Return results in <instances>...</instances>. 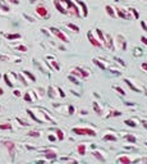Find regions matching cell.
Masks as SVG:
<instances>
[{
	"instance_id": "obj_44",
	"label": "cell",
	"mask_w": 147,
	"mask_h": 164,
	"mask_svg": "<svg viewBox=\"0 0 147 164\" xmlns=\"http://www.w3.org/2000/svg\"><path fill=\"white\" fill-rule=\"evenodd\" d=\"M124 147H126V149H128V150H137V146H134L133 144H130V146H124Z\"/></svg>"
},
{
	"instance_id": "obj_48",
	"label": "cell",
	"mask_w": 147,
	"mask_h": 164,
	"mask_svg": "<svg viewBox=\"0 0 147 164\" xmlns=\"http://www.w3.org/2000/svg\"><path fill=\"white\" fill-rule=\"evenodd\" d=\"M58 91H59V96H60V97H65V94H64V91L62 89L58 87Z\"/></svg>"
},
{
	"instance_id": "obj_42",
	"label": "cell",
	"mask_w": 147,
	"mask_h": 164,
	"mask_svg": "<svg viewBox=\"0 0 147 164\" xmlns=\"http://www.w3.org/2000/svg\"><path fill=\"white\" fill-rule=\"evenodd\" d=\"M73 113H74V106H73V105H69V106H68V114H69V116H72Z\"/></svg>"
},
{
	"instance_id": "obj_43",
	"label": "cell",
	"mask_w": 147,
	"mask_h": 164,
	"mask_svg": "<svg viewBox=\"0 0 147 164\" xmlns=\"http://www.w3.org/2000/svg\"><path fill=\"white\" fill-rule=\"evenodd\" d=\"M17 120H18V122L22 124V126H28L29 123L28 122H26V120H23V119H21V118H17Z\"/></svg>"
},
{
	"instance_id": "obj_22",
	"label": "cell",
	"mask_w": 147,
	"mask_h": 164,
	"mask_svg": "<svg viewBox=\"0 0 147 164\" xmlns=\"http://www.w3.org/2000/svg\"><path fill=\"white\" fill-rule=\"evenodd\" d=\"M105 12H106V14L107 16H110L111 18H115L116 17V14H115V8H113L111 5H105Z\"/></svg>"
},
{
	"instance_id": "obj_5",
	"label": "cell",
	"mask_w": 147,
	"mask_h": 164,
	"mask_svg": "<svg viewBox=\"0 0 147 164\" xmlns=\"http://www.w3.org/2000/svg\"><path fill=\"white\" fill-rule=\"evenodd\" d=\"M35 13L37 14V16L42 19H47L50 17V12L47 9V6L43 4V3H40L37 6H36V9H35Z\"/></svg>"
},
{
	"instance_id": "obj_58",
	"label": "cell",
	"mask_w": 147,
	"mask_h": 164,
	"mask_svg": "<svg viewBox=\"0 0 147 164\" xmlns=\"http://www.w3.org/2000/svg\"><path fill=\"white\" fill-rule=\"evenodd\" d=\"M145 145H146V146H147V141H146V142H145Z\"/></svg>"
},
{
	"instance_id": "obj_23",
	"label": "cell",
	"mask_w": 147,
	"mask_h": 164,
	"mask_svg": "<svg viewBox=\"0 0 147 164\" xmlns=\"http://www.w3.org/2000/svg\"><path fill=\"white\" fill-rule=\"evenodd\" d=\"M102 141H111V142H115V141H118V137L115 136L114 133H106V135H104V137H102Z\"/></svg>"
},
{
	"instance_id": "obj_59",
	"label": "cell",
	"mask_w": 147,
	"mask_h": 164,
	"mask_svg": "<svg viewBox=\"0 0 147 164\" xmlns=\"http://www.w3.org/2000/svg\"><path fill=\"white\" fill-rule=\"evenodd\" d=\"M114 2H119V0H114Z\"/></svg>"
},
{
	"instance_id": "obj_39",
	"label": "cell",
	"mask_w": 147,
	"mask_h": 164,
	"mask_svg": "<svg viewBox=\"0 0 147 164\" xmlns=\"http://www.w3.org/2000/svg\"><path fill=\"white\" fill-rule=\"evenodd\" d=\"M16 50L22 51V53H26V51H27V46H24V45H18V46H16Z\"/></svg>"
},
{
	"instance_id": "obj_21",
	"label": "cell",
	"mask_w": 147,
	"mask_h": 164,
	"mask_svg": "<svg viewBox=\"0 0 147 164\" xmlns=\"http://www.w3.org/2000/svg\"><path fill=\"white\" fill-rule=\"evenodd\" d=\"M46 59H51V62H50V66L51 67H53L54 69H56V71H60V64H59V62L58 60H55L54 58H53V56H51V55H49V56H46Z\"/></svg>"
},
{
	"instance_id": "obj_9",
	"label": "cell",
	"mask_w": 147,
	"mask_h": 164,
	"mask_svg": "<svg viewBox=\"0 0 147 164\" xmlns=\"http://www.w3.org/2000/svg\"><path fill=\"white\" fill-rule=\"evenodd\" d=\"M104 48L105 49H109V50H113V49H114V37L111 36V35H109V33L105 35Z\"/></svg>"
},
{
	"instance_id": "obj_15",
	"label": "cell",
	"mask_w": 147,
	"mask_h": 164,
	"mask_svg": "<svg viewBox=\"0 0 147 164\" xmlns=\"http://www.w3.org/2000/svg\"><path fill=\"white\" fill-rule=\"evenodd\" d=\"M4 146L9 150L12 158H14V150H16V144H14L13 141H5V142H4Z\"/></svg>"
},
{
	"instance_id": "obj_40",
	"label": "cell",
	"mask_w": 147,
	"mask_h": 164,
	"mask_svg": "<svg viewBox=\"0 0 147 164\" xmlns=\"http://www.w3.org/2000/svg\"><path fill=\"white\" fill-rule=\"evenodd\" d=\"M13 95L16 96V97H21V96H22V91H21L19 89H14V90H13Z\"/></svg>"
},
{
	"instance_id": "obj_29",
	"label": "cell",
	"mask_w": 147,
	"mask_h": 164,
	"mask_svg": "<svg viewBox=\"0 0 147 164\" xmlns=\"http://www.w3.org/2000/svg\"><path fill=\"white\" fill-rule=\"evenodd\" d=\"M128 10H129V13H130V16H133L132 18H134V19H138V18H139V13H138V10H137L136 8H133V6H129Z\"/></svg>"
},
{
	"instance_id": "obj_41",
	"label": "cell",
	"mask_w": 147,
	"mask_h": 164,
	"mask_svg": "<svg viewBox=\"0 0 147 164\" xmlns=\"http://www.w3.org/2000/svg\"><path fill=\"white\" fill-rule=\"evenodd\" d=\"M0 9H2L3 12H9L10 10V8L8 5H2V4H0Z\"/></svg>"
},
{
	"instance_id": "obj_7",
	"label": "cell",
	"mask_w": 147,
	"mask_h": 164,
	"mask_svg": "<svg viewBox=\"0 0 147 164\" xmlns=\"http://www.w3.org/2000/svg\"><path fill=\"white\" fill-rule=\"evenodd\" d=\"M50 31H51V33H53L54 36H56L60 41H63V42H68V37L63 33V31L58 30V28H55V27H51V28H50Z\"/></svg>"
},
{
	"instance_id": "obj_10",
	"label": "cell",
	"mask_w": 147,
	"mask_h": 164,
	"mask_svg": "<svg viewBox=\"0 0 147 164\" xmlns=\"http://www.w3.org/2000/svg\"><path fill=\"white\" fill-rule=\"evenodd\" d=\"M23 99L27 103H35L39 97H37V95H36V91H27L23 95Z\"/></svg>"
},
{
	"instance_id": "obj_52",
	"label": "cell",
	"mask_w": 147,
	"mask_h": 164,
	"mask_svg": "<svg viewBox=\"0 0 147 164\" xmlns=\"http://www.w3.org/2000/svg\"><path fill=\"white\" fill-rule=\"evenodd\" d=\"M5 2H9L12 4H19V0H5Z\"/></svg>"
},
{
	"instance_id": "obj_53",
	"label": "cell",
	"mask_w": 147,
	"mask_h": 164,
	"mask_svg": "<svg viewBox=\"0 0 147 164\" xmlns=\"http://www.w3.org/2000/svg\"><path fill=\"white\" fill-rule=\"evenodd\" d=\"M24 17L29 21V22H35V18H32V17H29V16H27V14H24Z\"/></svg>"
},
{
	"instance_id": "obj_55",
	"label": "cell",
	"mask_w": 147,
	"mask_h": 164,
	"mask_svg": "<svg viewBox=\"0 0 147 164\" xmlns=\"http://www.w3.org/2000/svg\"><path fill=\"white\" fill-rule=\"evenodd\" d=\"M88 112L87 110H81V116H87Z\"/></svg>"
},
{
	"instance_id": "obj_17",
	"label": "cell",
	"mask_w": 147,
	"mask_h": 164,
	"mask_svg": "<svg viewBox=\"0 0 147 164\" xmlns=\"http://www.w3.org/2000/svg\"><path fill=\"white\" fill-rule=\"evenodd\" d=\"M47 95H49L51 99H56V97H59V91H58V87L49 86V89H47Z\"/></svg>"
},
{
	"instance_id": "obj_30",
	"label": "cell",
	"mask_w": 147,
	"mask_h": 164,
	"mask_svg": "<svg viewBox=\"0 0 147 164\" xmlns=\"http://www.w3.org/2000/svg\"><path fill=\"white\" fill-rule=\"evenodd\" d=\"M0 130L2 131H12L13 126H12V123H2L0 124Z\"/></svg>"
},
{
	"instance_id": "obj_11",
	"label": "cell",
	"mask_w": 147,
	"mask_h": 164,
	"mask_svg": "<svg viewBox=\"0 0 147 164\" xmlns=\"http://www.w3.org/2000/svg\"><path fill=\"white\" fill-rule=\"evenodd\" d=\"M87 37H88V41L91 42V45L92 46H95V48H102V45H101V42L95 37V35L91 32V31H88L87 32Z\"/></svg>"
},
{
	"instance_id": "obj_13",
	"label": "cell",
	"mask_w": 147,
	"mask_h": 164,
	"mask_svg": "<svg viewBox=\"0 0 147 164\" xmlns=\"http://www.w3.org/2000/svg\"><path fill=\"white\" fill-rule=\"evenodd\" d=\"M43 155H45V158H46V159H49V160H54V159H56L58 153H56V150H54V149H47V150L43 151Z\"/></svg>"
},
{
	"instance_id": "obj_60",
	"label": "cell",
	"mask_w": 147,
	"mask_h": 164,
	"mask_svg": "<svg viewBox=\"0 0 147 164\" xmlns=\"http://www.w3.org/2000/svg\"><path fill=\"white\" fill-rule=\"evenodd\" d=\"M146 23H147V19H146Z\"/></svg>"
},
{
	"instance_id": "obj_37",
	"label": "cell",
	"mask_w": 147,
	"mask_h": 164,
	"mask_svg": "<svg viewBox=\"0 0 147 164\" xmlns=\"http://www.w3.org/2000/svg\"><path fill=\"white\" fill-rule=\"evenodd\" d=\"M143 54V50L142 49H139V48H134V53H133V55L134 56H141Z\"/></svg>"
},
{
	"instance_id": "obj_18",
	"label": "cell",
	"mask_w": 147,
	"mask_h": 164,
	"mask_svg": "<svg viewBox=\"0 0 147 164\" xmlns=\"http://www.w3.org/2000/svg\"><path fill=\"white\" fill-rule=\"evenodd\" d=\"M54 6H55V8H56L59 12H60L62 14H68V10L64 8V5L62 4L60 0H54Z\"/></svg>"
},
{
	"instance_id": "obj_34",
	"label": "cell",
	"mask_w": 147,
	"mask_h": 164,
	"mask_svg": "<svg viewBox=\"0 0 147 164\" xmlns=\"http://www.w3.org/2000/svg\"><path fill=\"white\" fill-rule=\"evenodd\" d=\"M120 116H122V113L119 110H111V112H109V114H107L109 118H111V117H120Z\"/></svg>"
},
{
	"instance_id": "obj_47",
	"label": "cell",
	"mask_w": 147,
	"mask_h": 164,
	"mask_svg": "<svg viewBox=\"0 0 147 164\" xmlns=\"http://www.w3.org/2000/svg\"><path fill=\"white\" fill-rule=\"evenodd\" d=\"M141 68H142V69L145 71V72L147 73V62H143V63L141 64Z\"/></svg>"
},
{
	"instance_id": "obj_49",
	"label": "cell",
	"mask_w": 147,
	"mask_h": 164,
	"mask_svg": "<svg viewBox=\"0 0 147 164\" xmlns=\"http://www.w3.org/2000/svg\"><path fill=\"white\" fill-rule=\"evenodd\" d=\"M141 26H142L143 30L147 32V23H146V21H142V22H141Z\"/></svg>"
},
{
	"instance_id": "obj_1",
	"label": "cell",
	"mask_w": 147,
	"mask_h": 164,
	"mask_svg": "<svg viewBox=\"0 0 147 164\" xmlns=\"http://www.w3.org/2000/svg\"><path fill=\"white\" fill-rule=\"evenodd\" d=\"M28 116L31 117L35 122L37 123H46V122H51V123H55V119L50 116L49 113H46L43 109H27Z\"/></svg>"
},
{
	"instance_id": "obj_4",
	"label": "cell",
	"mask_w": 147,
	"mask_h": 164,
	"mask_svg": "<svg viewBox=\"0 0 147 164\" xmlns=\"http://www.w3.org/2000/svg\"><path fill=\"white\" fill-rule=\"evenodd\" d=\"M70 74L77 77L78 80H86V78L90 77V72H88L87 69L82 68V67H76L70 71Z\"/></svg>"
},
{
	"instance_id": "obj_46",
	"label": "cell",
	"mask_w": 147,
	"mask_h": 164,
	"mask_svg": "<svg viewBox=\"0 0 147 164\" xmlns=\"http://www.w3.org/2000/svg\"><path fill=\"white\" fill-rule=\"evenodd\" d=\"M114 59H115V60H116L118 63H119V64H122V66H123V67H126V66H127V64H126V63H124V60H122V59H119V58H114Z\"/></svg>"
},
{
	"instance_id": "obj_57",
	"label": "cell",
	"mask_w": 147,
	"mask_h": 164,
	"mask_svg": "<svg viewBox=\"0 0 147 164\" xmlns=\"http://www.w3.org/2000/svg\"><path fill=\"white\" fill-rule=\"evenodd\" d=\"M35 2H36V0H29V3H32V4H33Z\"/></svg>"
},
{
	"instance_id": "obj_14",
	"label": "cell",
	"mask_w": 147,
	"mask_h": 164,
	"mask_svg": "<svg viewBox=\"0 0 147 164\" xmlns=\"http://www.w3.org/2000/svg\"><path fill=\"white\" fill-rule=\"evenodd\" d=\"M136 162V159H132L129 155H127V154H124V155H122V156H118L116 158V163H134Z\"/></svg>"
},
{
	"instance_id": "obj_35",
	"label": "cell",
	"mask_w": 147,
	"mask_h": 164,
	"mask_svg": "<svg viewBox=\"0 0 147 164\" xmlns=\"http://www.w3.org/2000/svg\"><path fill=\"white\" fill-rule=\"evenodd\" d=\"M36 95H37V97H39V99H42L43 96H45V90H43L42 87L37 89V90H36Z\"/></svg>"
},
{
	"instance_id": "obj_19",
	"label": "cell",
	"mask_w": 147,
	"mask_h": 164,
	"mask_svg": "<svg viewBox=\"0 0 147 164\" xmlns=\"http://www.w3.org/2000/svg\"><path fill=\"white\" fill-rule=\"evenodd\" d=\"M138 122H139V120H138V119H136V118H128V119L124 120V123H126V126L132 127V128L137 127V126H138Z\"/></svg>"
},
{
	"instance_id": "obj_28",
	"label": "cell",
	"mask_w": 147,
	"mask_h": 164,
	"mask_svg": "<svg viewBox=\"0 0 147 164\" xmlns=\"http://www.w3.org/2000/svg\"><path fill=\"white\" fill-rule=\"evenodd\" d=\"M124 139H126L128 142H130V144H136V141H137V137L134 136V135H129V133L124 135Z\"/></svg>"
},
{
	"instance_id": "obj_45",
	"label": "cell",
	"mask_w": 147,
	"mask_h": 164,
	"mask_svg": "<svg viewBox=\"0 0 147 164\" xmlns=\"http://www.w3.org/2000/svg\"><path fill=\"white\" fill-rule=\"evenodd\" d=\"M139 123H141V126H143L145 128H147V119H141Z\"/></svg>"
},
{
	"instance_id": "obj_56",
	"label": "cell",
	"mask_w": 147,
	"mask_h": 164,
	"mask_svg": "<svg viewBox=\"0 0 147 164\" xmlns=\"http://www.w3.org/2000/svg\"><path fill=\"white\" fill-rule=\"evenodd\" d=\"M4 95V90L2 89V87H0V96H3Z\"/></svg>"
},
{
	"instance_id": "obj_12",
	"label": "cell",
	"mask_w": 147,
	"mask_h": 164,
	"mask_svg": "<svg viewBox=\"0 0 147 164\" xmlns=\"http://www.w3.org/2000/svg\"><path fill=\"white\" fill-rule=\"evenodd\" d=\"M74 3L79 6V10H81V16L82 17H87L88 16V8H87V5L83 3V2H81V0H74Z\"/></svg>"
},
{
	"instance_id": "obj_51",
	"label": "cell",
	"mask_w": 147,
	"mask_h": 164,
	"mask_svg": "<svg viewBox=\"0 0 147 164\" xmlns=\"http://www.w3.org/2000/svg\"><path fill=\"white\" fill-rule=\"evenodd\" d=\"M49 140L53 142V141H55L56 140V136H54V135H49Z\"/></svg>"
},
{
	"instance_id": "obj_36",
	"label": "cell",
	"mask_w": 147,
	"mask_h": 164,
	"mask_svg": "<svg viewBox=\"0 0 147 164\" xmlns=\"http://www.w3.org/2000/svg\"><path fill=\"white\" fill-rule=\"evenodd\" d=\"M27 135H28L29 137H40L41 136V132L40 131H29Z\"/></svg>"
},
{
	"instance_id": "obj_50",
	"label": "cell",
	"mask_w": 147,
	"mask_h": 164,
	"mask_svg": "<svg viewBox=\"0 0 147 164\" xmlns=\"http://www.w3.org/2000/svg\"><path fill=\"white\" fill-rule=\"evenodd\" d=\"M141 41H142V44L147 46V36H142L141 37Z\"/></svg>"
},
{
	"instance_id": "obj_2",
	"label": "cell",
	"mask_w": 147,
	"mask_h": 164,
	"mask_svg": "<svg viewBox=\"0 0 147 164\" xmlns=\"http://www.w3.org/2000/svg\"><path fill=\"white\" fill-rule=\"evenodd\" d=\"M72 132L74 135H78V136H91V137H95L97 135L96 130L90 128V127H73Z\"/></svg>"
},
{
	"instance_id": "obj_54",
	"label": "cell",
	"mask_w": 147,
	"mask_h": 164,
	"mask_svg": "<svg viewBox=\"0 0 147 164\" xmlns=\"http://www.w3.org/2000/svg\"><path fill=\"white\" fill-rule=\"evenodd\" d=\"M124 104H126V105H130V106H134V103H130V101H124Z\"/></svg>"
},
{
	"instance_id": "obj_27",
	"label": "cell",
	"mask_w": 147,
	"mask_h": 164,
	"mask_svg": "<svg viewBox=\"0 0 147 164\" xmlns=\"http://www.w3.org/2000/svg\"><path fill=\"white\" fill-rule=\"evenodd\" d=\"M3 78H4V81H5V83L8 85L9 87H13L14 86V83H13V81L10 80V73H5L4 76H3Z\"/></svg>"
},
{
	"instance_id": "obj_16",
	"label": "cell",
	"mask_w": 147,
	"mask_h": 164,
	"mask_svg": "<svg viewBox=\"0 0 147 164\" xmlns=\"http://www.w3.org/2000/svg\"><path fill=\"white\" fill-rule=\"evenodd\" d=\"M87 147H88L87 142H81V144H78V146H77V153H78L79 155H82V156L86 155Z\"/></svg>"
},
{
	"instance_id": "obj_31",
	"label": "cell",
	"mask_w": 147,
	"mask_h": 164,
	"mask_svg": "<svg viewBox=\"0 0 147 164\" xmlns=\"http://www.w3.org/2000/svg\"><path fill=\"white\" fill-rule=\"evenodd\" d=\"M92 106H93V110L96 112V113L99 114V116H100V114H102V108L99 105V103H97V101H93V103H92Z\"/></svg>"
},
{
	"instance_id": "obj_26",
	"label": "cell",
	"mask_w": 147,
	"mask_h": 164,
	"mask_svg": "<svg viewBox=\"0 0 147 164\" xmlns=\"http://www.w3.org/2000/svg\"><path fill=\"white\" fill-rule=\"evenodd\" d=\"M55 133H56V139H58L59 141H63V140L65 139L64 131H63V130H60V128H56V130H55Z\"/></svg>"
},
{
	"instance_id": "obj_33",
	"label": "cell",
	"mask_w": 147,
	"mask_h": 164,
	"mask_svg": "<svg viewBox=\"0 0 147 164\" xmlns=\"http://www.w3.org/2000/svg\"><path fill=\"white\" fill-rule=\"evenodd\" d=\"M67 27L69 28V30H72L74 33H78L79 32V27L77 25H73V23H67Z\"/></svg>"
},
{
	"instance_id": "obj_61",
	"label": "cell",
	"mask_w": 147,
	"mask_h": 164,
	"mask_svg": "<svg viewBox=\"0 0 147 164\" xmlns=\"http://www.w3.org/2000/svg\"><path fill=\"white\" fill-rule=\"evenodd\" d=\"M0 77H2V74H0Z\"/></svg>"
},
{
	"instance_id": "obj_20",
	"label": "cell",
	"mask_w": 147,
	"mask_h": 164,
	"mask_svg": "<svg viewBox=\"0 0 147 164\" xmlns=\"http://www.w3.org/2000/svg\"><path fill=\"white\" fill-rule=\"evenodd\" d=\"M96 35H97V40L101 42V45L102 48H104V42H105V33L102 32V30H100V28H96Z\"/></svg>"
},
{
	"instance_id": "obj_25",
	"label": "cell",
	"mask_w": 147,
	"mask_h": 164,
	"mask_svg": "<svg viewBox=\"0 0 147 164\" xmlns=\"http://www.w3.org/2000/svg\"><path fill=\"white\" fill-rule=\"evenodd\" d=\"M22 74H23L27 80H29L31 82H35L36 81V77H35V74H32L31 72H28V71H22Z\"/></svg>"
},
{
	"instance_id": "obj_38",
	"label": "cell",
	"mask_w": 147,
	"mask_h": 164,
	"mask_svg": "<svg viewBox=\"0 0 147 164\" xmlns=\"http://www.w3.org/2000/svg\"><path fill=\"white\" fill-rule=\"evenodd\" d=\"M114 90H116V91H118V94H120L122 96H126V91H124L122 87H119V86H114Z\"/></svg>"
},
{
	"instance_id": "obj_8",
	"label": "cell",
	"mask_w": 147,
	"mask_h": 164,
	"mask_svg": "<svg viewBox=\"0 0 147 164\" xmlns=\"http://www.w3.org/2000/svg\"><path fill=\"white\" fill-rule=\"evenodd\" d=\"M124 82H126L128 86H129V89L133 90L134 92H143V91H145V89H142V87H137V86H136L137 82H134V80H132V78H126V80H124Z\"/></svg>"
},
{
	"instance_id": "obj_3",
	"label": "cell",
	"mask_w": 147,
	"mask_h": 164,
	"mask_svg": "<svg viewBox=\"0 0 147 164\" xmlns=\"http://www.w3.org/2000/svg\"><path fill=\"white\" fill-rule=\"evenodd\" d=\"M127 49V40L123 36L122 33H118L114 37V49L113 50H118V51H126Z\"/></svg>"
},
{
	"instance_id": "obj_6",
	"label": "cell",
	"mask_w": 147,
	"mask_h": 164,
	"mask_svg": "<svg viewBox=\"0 0 147 164\" xmlns=\"http://www.w3.org/2000/svg\"><path fill=\"white\" fill-rule=\"evenodd\" d=\"M115 14H116V17H119L122 19H132V16H130L128 8L126 9V8H123V6H116Z\"/></svg>"
},
{
	"instance_id": "obj_24",
	"label": "cell",
	"mask_w": 147,
	"mask_h": 164,
	"mask_svg": "<svg viewBox=\"0 0 147 164\" xmlns=\"http://www.w3.org/2000/svg\"><path fill=\"white\" fill-rule=\"evenodd\" d=\"M92 155H93L96 159H99L100 162H106V158H105V156L102 155V153H101V151H99V150L92 151Z\"/></svg>"
},
{
	"instance_id": "obj_32",
	"label": "cell",
	"mask_w": 147,
	"mask_h": 164,
	"mask_svg": "<svg viewBox=\"0 0 147 164\" xmlns=\"http://www.w3.org/2000/svg\"><path fill=\"white\" fill-rule=\"evenodd\" d=\"M5 37L8 40H17V39H21V35L19 33H6Z\"/></svg>"
}]
</instances>
